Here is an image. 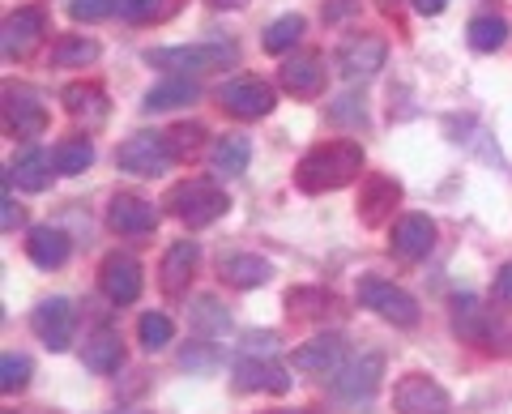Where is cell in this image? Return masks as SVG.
I'll return each mask as SVG.
<instances>
[{
  "instance_id": "1",
  "label": "cell",
  "mask_w": 512,
  "mask_h": 414,
  "mask_svg": "<svg viewBox=\"0 0 512 414\" xmlns=\"http://www.w3.org/2000/svg\"><path fill=\"white\" fill-rule=\"evenodd\" d=\"M363 171V146L359 141H325L299 158L295 167V184L299 193H338L350 180H359Z\"/></svg>"
},
{
  "instance_id": "2",
  "label": "cell",
  "mask_w": 512,
  "mask_h": 414,
  "mask_svg": "<svg viewBox=\"0 0 512 414\" xmlns=\"http://www.w3.org/2000/svg\"><path fill=\"white\" fill-rule=\"evenodd\" d=\"M239 52L235 43H188V47H154L146 52V65L167 69L171 77H201L235 65Z\"/></svg>"
},
{
  "instance_id": "3",
  "label": "cell",
  "mask_w": 512,
  "mask_h": 414,
  "mask_svg": "<svg viewBox=\"0 0 512 414\" xmlns=\"http://www.w3.org/2000/svg\"><path fill=\"white\" fill-rule=\"evenodd\" d=\"M227 193H222L218 184L210 180H184V184H175L171 193H167V210L184 222V227H210L214 218L227 214Z\"/></svg>"
},
{
  "instance_id": "4",
  "label": "cell",
  "mask_w": 512,
  "mask_h": 414,
  "mask_svg": "<svg viewBox=\"0 0 512 414\" xmlns=\"http://www.w3.org/2000/svg\"><path fill=\"white\" fill-rule=\"evenodd\" d=\"M116 163L128 175H163V171H171L175 154H171L167 133H133L116 150Z\"/></svg>"
},
{
  "instance_id": "5",
  "label": "cell",
  "mask_w": 512,
  "mask_h": 414,
  "mask_svg": "<svg viewBox=\"0 0 512 414\" xmlns=\"http://www.w3.org/2000/svg\"><path fill=\"white\" fill-rule=\"evenodd\" d=\"M359 304L363 308H372L376 316H384V321H393V325H419V304L402 291V286H393V282H384V278H363L359 282Z\"/></svg>"
},
{
  "instance_id": "6",
  "label": "cell",
  "mask_w": 512,
  "mask_h": 414,
  "mask_svg": "<svg viewBox=\"0 0 512 414\" xmlns=\"http://www.w3.org/2000/svg\"><path fill=\"white\" fill-rule=\"evenodd\" d=\"M393 410L397 414H453V397H448L431 376L410 372L393 385Z\"/></svg>"
},
{
  "instance_id": "7",
  "label": "cell",
  "mask_w": 512,
  "mask_h": 414,
  "mask_svg": "<svg viewBox=\"0 0 512 414\" xmlns=\"http://www.w3.org/2000/svg\"><path fill=\"white\" fill-rule=\"evenodd\" d=\"M218 103L239 120H261L274 111L278 94H274V86H265L261 77H235V82H227L218 90Z\"/></svg>"
},
{
  "instance_id": "8",
  "label": "cell",
  "mask_w": 512,
  "mask_h": 414,
  "mask_svg": "<svg viewBox=\"0 0 512 414\" xmlns=\"http://www.w3.org/2000/svg\"><path fill=\"white\" fill-rule=\"evenodd\" d=\"M47 35V13L39 5H26L18 13L5 18V35H0V52L5 60H26L39 47V39Z\"/></svg>"
},
{
  "instance_id": "9",
  "label": "cell",
  "mask_w": 512,
  "mask_h": 414,
  "mask_svg": "<svg viewBox=\"0 0 512 414\" xmlns=\"http://www.w3.org/2000/svg\"><path fill=\"white\" fill-rule=\"evenodd\" d=\"M384 56H389L384 39H376V35H350L338 47V69H342L346 82H367V77H376L384 69Z\"/></svg>"
},
{
  "instance_id": "10",
  "label": "cell",
  "mask_w": 512,
  "mask_h": 414,
  "mask_svg": "<svg viewBox=\"0 0 512 414\" xmlns=\"http://www.w3.org/2000/svg\"><path fill=\"white\" fill-rule=\"evenodd\" d=\"M389 248H393V257H397V261L419 265L427 252L436 248V222H431L427 214H406V218H397Z\"/></svg>"
},
{
  "instance_id": "11",
  "label": "cell",
  "mask_w": 512,
  "mask_h": 414,
  "mask_svg": "<svg viewBox=\"0 0 512 414\" xmlns=\"http://www.w3.org/2000/svg\"><path fill=\"white\" fill-rule=\"evenodd\" d=\"M380 372H384V359L380 355H359L338 368L333 376V393L342 397V402H367L376 389H380Z\"/></svg>"
},
{
  "instance_id": "12",
  "label": "cell",
  "mask_w": 512,
  "mask_h": 414,
  "mask_svg": "<svg viewBox=\"0 0 512 414\" xmlns=\"http://www.w3.org/2000/svg\"><path fill=\"white\" fill-rule=\"evenodd\" d=\"M5 129L18 137H39L47 129V107L30 86H5Z\"/></svg>"
},
{
  "instance_id": "13",
  "label": "cell",
  "mask_w": 512,
  "mask_h": 414,
  "mask_svg": "<svg viewBox=\"0 0 512 414\" xmlns=\"http://www.w3.org/2000/svg\"><path fill=\"white\" fill-rule=\"evenodd\" d=\"M235 389L239 393H286L291 389V372H286L278 359L244 355L235 363Z\"/></svg>"
},
{
  "instance_id": "14",
  "label": "cell",
  "mask_w": 512,
  "mask_h": 414,
  "mask_svg": "<svg viewBox=\"0 0 512 414\" xmlns=\"http://www.w3.org/2000/svg\"><path fill=\"white\" fill-rule=\"evenodd\" d=\"M107 227L116 231V235H128V240H141V235H154L158 214H154L150 201H141L133 193H120V197H111Z\"/></svg>"
},
{
  "instance_id": "15",
  "label": "cell",
  "mask_w": 512,
  "mask_h": 414,
  "mask_svg": "<svg viewBox=\"0 0 512 414\" xmlns=\"http://www.w3.org/2000/svg\"><path fill=\"white\" fill-rule=\"evenodd\" d=\"M99 286L111 304H133L141 295V265L137 257H128V252H111L99 269Z\"/></svg>"
},
{
  "instance_id": "16",
  "label": "cell",
  "mask_w": 512,
  "mask_h": 414,
  "mask_svg": "<svg viewBox=\"0 0 512 414\" xmlns=\"http://www.w3.org/2000/svg\"><path fill=\"white\" fill-rule=\"evenodd\" d=\"M291 363L299 372H312V376H333L346 363V342H342V333H320V338L312 342H303Z\"/></svg>"
},
{
  "instance_id": "17",
  "label": "cell",
  "mask_w": 512,
  "mask_h": 414,
  "mask_svg": "<svg viewBox=\"0 0 512 414\" xmlns=\"http://www.w3.org/2000/svg\"><path fill=\"white\" fill-rule=\"evenodd\" d=\"M30 329L39 333L47 350H64L73 342V304L69 299H43L35 316H30Z\"/></svg>"
},
{
  "instance_id": "18",
  "label": "cell",
  "mask_w": 512,
  "mask_h": 414,
  "mask_svg": "<svg viewBox=\"0 0 512 414\" xmlns=\"http://www.w3.org/2000/svg\"><path fill=\"white\" fill-rule=\"evenodd\" d=\"M278 77H282V90H291L295 99H316L325 90V56H316V52L286 56Z\"/></svg>"
},
{
  "instance_id": "19",
  "label": "cell",
  "mask_w": 512,
  "mask_h": 414,
  "mask_svg": "<svg viewBox=\"0 0 512 414\" xmlns=\"http://www.w3.org/2000/svg\"><path fill=\"white\" fill-rule=\"evenodd\" d=\"M197 261H201V248L197 240H175L163 257V269H158V282H163L167 295H184L192 274H197Z\"/></svg>"
},
{
  "instance_id": "20",
  "label": "cell",
  "mask_w": 512,
  "mask_h": 414,
  "mask_svg": "<svg viewBox=\"0 0 512 414\" xmlns=\"http://www.w3.org/2000/svg\"><path fill=\"white\" fill-rule=\"evenodd\" d=\"M397 201H402V184L389 180V175H367L363 197H359V218H363V227H380V222L393 214Z\"/></svg>"
},
{
  "instance_id": "21",
  "label": "cell",
  "mask_w": 512,
  "mask_h": 414,
  "mask_svg": "<svg viewBox=\"0 0 512 414\" xmlns=\"http://www.w3.org/2000/svg\"><path fill=\"white\" fill-rule=\"evenodd\" d=\"M64 111H69L73 120H86V129H99V124L107 120V94L99 86H90V82H73V86H64Z\"/></svg>"
},
{
  "instance_id": "22",
  "label": "cell",
  "mask_w": 512,
  "mask_h": 414,
  "mask_svg": "<svg viewBox=\"0 0 512 414\" xmlns=\"http://www.w3.org/2000/svg\"><path fill=\"white\" fill-rule=\"evenodd\" d=\"M69 235H64L60 227H35L26 240V252L30 261H35L39 269H60L64 261H69Z\"/></svg>"
},
{
  "instance_id": "23",
  "label": "cell",
  "mask_w": 512,
  "mask_h": 414,
  "mask_svg": "<svg viewBox=\"0 0 512 414\" xmlns=\"http://www.w3.org/2000/svg\"><path fill=\"white\" fill-rule=\"evenodd\" d=\"M248 158H252V146H248L244 133H222L210 146V171L214 175H239V171H248Z\"/></svg>"
},
{
  "instance_id": "24",
  "label": "cell",
  "mask_w": 512,
  "mask_h": 414,
  "mask_svg": "<svg viewBox=\"0 0 512 414\" xmlns=\"http://www.w3.org/2000/svg\"><path fill=\"white\" fill-rule=\"evenodd\" d=\"M82 363H86L90 372H99V376H111V372H120V363H124V346H120V333H111V329H99V333H94V338H86Z\"/></svg>"
},
{
  "instance_id": "25",
  "label": "cell",
  "mask_w": 512,
  "mask_h": 414,
  "mask_svg": "<svg viewBox=\"0 0 512 414\" xmlns=\"http://www.w3.org/2000/svg\"><path fill=\"white\" fill-rule=\"evenodd\" d=\"M201 99V90L192 77H167V82H158L146 90V111H175V107H188V103H197Z\"/></svg>"
},
{
  "instance_id": "26",
  "label": "cell",
  "mask_w": 512,
  "mask_h": 414,
  "mask_svg": "<svg viewBox=\"0 0 512 414\" xmlns=\"http://www.w3.org/2000/svg\"><path fill=\"white\" fill-rule=\"evenodd\" d=\"M269 274H274V265H269L265 257H252V252H239V257L222 261V278H227V286H235V291H252V286H265Z\"/></svg>"
},
{
  "instance_id": "27",
  "label": "cell",
  "mask_w": 512,
  "mask_h": 414,
  "mask_svg": "<svg viewBox=\"0 0 512 414\" xmlns=\"http://www.w3.org/2000/svg\"><path fill=\"white\" fill-rule=\"evenodd\" d=\"M9 175H13L18 188H26V193H43V188L52 184V158H47L43 150H26L18 163L9 167Z\"/></svg>"
},
{
  "instance_id": "28",
  "label": "cell",
  "mask_w": 512,
  "mask_h": 414,
  "mask_svg": "<svg viewBox=\"0 0 512 414\" xmlns=\"http://www.w3.org/2000/svg\"><path fill=\"white\" fill-rule=\"evenodd\" d=\"M90 60H99V43L86 35H60L52 47V65L56 69H86Z\"/></svg>"
},
{
  "instance_id": "29",
  "label": "cell",
  "mask_w": 512,
  "mask_h": 414,
  "mask_svg": "<svg viewBox=\"0 0 512 414\" xmlns=\"http://www.w3.org/2000/svg\"><path fill=\"white\" fill-rule=\"evenodd\" d=\"M52 163H56V171H64V175H82V171L94 163L90 137H64L60 146L52 150Z\"/></svg>"
},
{
  "instance_id": "30",
  "label": "cell",
  "mask_w": 512,
  "mask_h": 414,
  "mask_svg": "<svg viewBox=\"0 0 512 414\" xmlns=\"http://www.w3.org/2000/svg\"><path fill=\"white\" fill-rule=\"evenodd\" d=\"M299 39H303V18H299V13H286V18L269 22V30H265V52L282 56V52H291Z\"/></svg>"
},
{
  "instance_id": "31",
  "label": "cell",
  "mask_w": 512,
  "mask_h": 414,
  "mask_svg": "<svg viewBox=\"0 0 512 414\" xmlns=\"http://www.w3.org/2000/svg\"><path fill=\"white\" fill-rule=\"evenodd\" d=\"M466 35H470L474 52H495V47H504V39H508V22L504 18H491V13H487V18H474L470 22Z\"/></svg>"
},
{
  "instance_id": "32",
  "label": "cell",
  "mask_w": 512,
  "mask_h": 414,
  "mask_svg": "<svg viewBox=\"0 0 512 414\" xmlns=\"http://www.w3.org/2000/svg\"><path fill=\"white\" fill-rule=\"evenodd\" d=\"M137 333H141V346H146V350H163L171 342L175 325L167 321L163 312H146V316H141V325H137Z\"/></svg>"
},
{
  "instance_id": "33",
  "label": "cell",
  "mask_w": 512,
  "mask_h": 414,
  "mask_svg": "<svg viewBox=\"0 0 512 414\" xmlns=\"http://www.w3.org/2000/svg\"><path fill=\"white\" fill-rule=\"evenodd\" d=\"M30 385V359L22 355H5L0 359V389L5 393H22Z\"/></svg>"
},
{
  "instance_id": "34",
  "label": "cell",
  "mask_w": 512,
  "mask_h": 414,
  "mask_svg": "<svg viewBox=\"0 0 512 414\" xmlns=\"http://www.w3.org/2000/svg\"><path fill=\"white\" fill-rule=\"evenodd\" d=\"M201 137H205L201 124H180V129H171V133H167V141H171L175 163H184V158L197 154V150H201Z\"/></svg>"
},
{
  "instance_id": "35",
  "label": "cell",
  "mask_w": 512,
  "mask_h": 414,
  "mask_svg": "<svg viewBox=\"0 0 512 414\" xmlns=\"http://www.w3.org/2000/svg\"><path fill=\"white\" fill-rule=\"evenodd\" d=\"M120 0H69V18L73 22H103L107 13H116Z\"/></svg>"
},
{
  "instance_id": "36",
  "label": "cell",
  "mask_w": 512,
  "mask_h": 414,
  "mask_svg": "<svg viewBox=\"0 0 512 414\" xmlns=\"http://www.w3.org/2000/svg\"><path fill=\"white\" fill-rule=\"evenodd\" d=\"M120 18H124V22L163 18V0H120Z\"/></svg>"
},
{
  "instance_id": "37",
  "label": "cell",
  "mask_w": 512,
  "mask_h": 414,
  "mask_svg": "<svg viewBox=\"0 0 512 414\" xmlns=\"http://www.w3.org/2000/svg\"><path fill=\"white\" fill-rule=\"evenodd\" d=\"M453 308H457V329H466L470 338H478V312H483V308H478L474 299H457Z\"/></svg>"
},
{
  "instance_id": "38",
  "label": "cell",
  "mask_w": 512,
  "mask_h": 414,
  "mask_svg": "<svg viewBox=\"0 0 512 414\" xmlns=\"http://www.w3.org/2000/svg\"><path fill=\"white\" fill-rule=\"evenodd\" d=\"M491 295H495V304L512 308V265H504L500 274H495V286H491Z\"/></svg>"
},
{
  "instance_id": "39",
  "label": "cell",
  "mask_w": 512,
  "mask_h": 414,
  "mask_svg": "<svg viewBox=\"0 0 512 414\" xmlns=\"http://www.w3.org/2000/svg\"><path fill=\"white\" fill-rule=\"evenodd\" d=\"M9 188H13V175H5V201H0V205H5V210H0V222H5V231H13V227L22 222V210L13 205V193H9Z\"/></svg>"
},
{
  "instance_id": "40",
  "label": "cell",
  "mask_w": 512,
  "mask_h": 414,
  "mask_svg": "<svg viewBox=\"0 0 512 414\" xmlns=\"http://www.w3.org/2000/svg\"><path fill=\"white\" fill-rule=\"evenodd\" d=\"M448 5V0H414V9H419V13H440Z\"/></svg>"
},
{
  "instance_id": "41",
  "label": "cell",
  "mask_w": 512,
  "mask_h": 414,
  "mask_svg": "<svg viewBox=\"0 0 512 414\" xmlns=\"http://www.w3.org/2000/svg\"><path fill=\"white\" fill-rule=\"evenodd\" d=\"M210 5H214V9H244L248 0H210Z\"/></svg>"
},
{
  "instance_id": "42",
  "label": "cell",
  "mask_w": 512,
  "mask_h": 414,
  "mask_svg": "<svg viewBox=\"0 0 512 414\" xmlns=\"http://www.w3.org/2000/svg\"><path fill=\"white\" fill-rule=\"evenodd\" d=\"M376 5H384V9H389V5H393V0H376Z\"/></svg>"
},
{
  "instance_id": "43",
  "label": "cell",
  "mask_w": 512,
  "mask_h": 414,
  "mask_svg": "<svg viewBox=\"0 0 512 414\" xmlns=\"http://www.w3.org/2000/svg\"><path fill=\"white\" fill-rule=\"evenodd\" d=\"M120 414H146V410H120Z\"/></svg>"
},
{
  "instance_id": "44",
  "label": "cell",
  "mask_w": 512,
  "mask_h": 414,
  "mask_svg": "<svg viewBox=\"0 0 512 414\" xmlns=\"http://www.w3.org/2000/svg\"><path fill=\"white\" fill-rule=\"evenodd\" d=\"M295 414H320V410H295Z\"/></svg>"
}]
</instances>
